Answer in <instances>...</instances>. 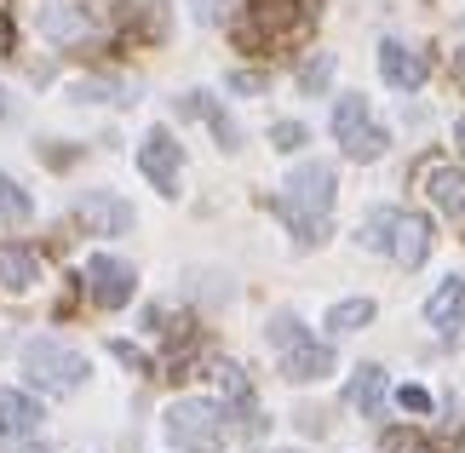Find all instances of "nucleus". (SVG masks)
I'll use <instances>...</instances> for the list:
<instances>
[{"instance_id":"nucleus-32","label":"nucleus","mask_w":465,"mask_h":453,"mask_svg":"<svg viewBox=\"0 0 465 453\" xmlns=\"http://www.w3.org/2000/svg\"><path fill=\"white\" fill-rule=\"evenodd\" d=\"M282 453H293V448H282Z\"/></svg>"},{"instance_id":"nucleus-9","label":"nucleus","mask_w":465,"mask_h":453,"mask_svg":"<svg viewBox=\"0 0 465 453\" xmlns=\"http://www.w3.org/2000/svg\"><path fill=\"white\" fill-rule=\"evenodd\" d=\"M46 425V408L29 390H0V442H35Z\"/></svg>"},{"instance_id":"nucleus-19","label":"nucleus","mask_w":465,"mask_h":453,"mask_svg":"<svg viewBox=\"0 0 465 453\" xmlns=\"http://www.w3.org/2000/svg\"><path fill=\"white\" fill-rule=\"evenodd\" d=\"M127 93H133L127 81H75V86H69L75 103H127Z\"/></svg>"},{"instance_id":"nucleus-6","label":"nucleus","mask_w":465,"mask_h":453,"mask_svg":"<svg viewBox=\"0 0 465 453\" xmlns=\"http://www.w3.org/2000/svg\"><path fill=\"white\" fill-rule=\"evenodd\" d=\"M133 293H138L133 264L110 259V252H93V259H86V299H93V304L121 310V304H133Z\"/></svg>"},{"instance_id":"nucleus-15","label":"nucleus","mask_w":465,"mask_h":453,"mask_svg":"<svg viewBox=\"0 0 465 453\" xmlns=\"http://www.w3.org/2000/svg\"><path fill=\"white\" fill-rule=\"evenodd\" d=\"M425 195H431L449 219H465V172L460 167H431L425 172Z\"/></svg>"},{"instance_id":"nucleus-10","label":"nucleus","mask_w":465,"mask_h":453,"mask_svg":"<svg viewBox=\"0 0 465 453\" xmlns=\"http://www.w3.org/2000/svg\"><path fill=\"white\" fill-rule=\"evenodd\" d=\"M385 252H391L402 270H420L425 252H431V219H420V212H397V219H391V241H385Z\"/></svg>"},{"instance_id":"nucleus-22","label":"nucleus","mask_w":465,"mask_h":453,"mask_svg":"<svg viewBox=\"0 0 465 453\" xmlns=\"http://www.w3.org/2000/svg\"><path fill=\"white\" fill-rule=\"evenodd\" d=\"M264 339H271L276 350H288V344L305 339V321H299L293 310H276V316H271V328H264Z\"/></svg>"},{"instance_id":"nucleus-30","label":"nucleus","mask_w":465,"mask_h":453,"mask_svg":"<svg viewBox=\"0 0 465 453\" xmlns=\"http://www.w3.org/2000/svg\"><path fill=\"white\" fill-rule=\"evenodd\" d=\"M12 115H17V103H12L6 93H0V121H12Z\"/></svg>"},{"instance_id":"nucleus-25","label":"nucleus","mask_w":465,"mask_h":453,"mask_svg":"<svg viewBox=\"0 0 465 453\" xmlns=\"http://www.w3.org/2000/svg\"><path fill=\"white\" fill-rule=\"evenodd\" d=\"M271 143H276L282 155H293V150H305V143H311V133H305L299 121H276V126H271Z\"/></svg>"},{"instance_id":"nucleus-11","label":"nucleus","mask_w":465,"mask_h":453,"mask_svg":"<svg viewBox=\"0 0 465 453\" xmlns=\"http://www.w3.org/2000/svg\"><path fill=\"white\" fill-rule=\"evenodd\" d=\"M328 373H333V350L316 344L311 333L282 350V379H288V385H316V379H328Z\"/></svg>"},{"instance_id":"nucleus-5","label":"nucleus","mask_w":465,"mask_h":453,"mask_svg":"<svg viewBox=\"0 0 465 453\" xmlns=\"http://www.w3.org/2000/svg\"><path fill=\"white\" fill-rule=\"evenodd\" d=\"M138 172H144L161 195L184 190V150H178V138L167 133V126H155V133L138 143Z\"/></svg>"},{"instance_id":"nucleus-14","label":"nucleus","mask_w":465,"mask_h":453,"mask_svg":"<svg viewBox=\"0 0 465 453\" xmlns=\"http://www.w3.org/2000/svg\"><path fill=\"white\" fill-rule=\"evenodd\" d=\"M41 34L52 46H75V41H86V34H93V17H86L81 6H41Z\"/></svg>"},{"instance_id":"nucleus-1","label":"nucleus","mask_w":465,"mask_h":453,"mask_svg":"<svg viewBox=\"0 0 465 453\" xmlns=\"http://www.w3.org/2000/svg\"><path fill=\"white\" fill-rule=\"evenodd\" d=\"M333 195H339V178L328 161H305V167L288 172L282 184V219L299 235V247H322L328 241V212H333Z\"/></svg>"},{"instance_id":"nucleus-23","label":"nucleus","mask_w":465,"mask_h":453,"mask_svg":"<svg viewBox=\"0 0 465 453\" xmlns=\"http://www.w3.org/2000/svg\"><path fill=\"white\" fill-rule=\"evenodd\" d=\"M391 219H397V207H373L362 219V247H385L391 241Z\"/></svg>"},{"instance_id":"nucleus-18","label":"nucleus","mask_w":465,"mask_h":453,"mask_svg":"<svg viewBox=\"0 0 465 453\" xmlns=\"http://www.w3.org/2000/svg\"><path fill=\"white\" fill-rule=\"evenodd\" d=\"M213 385L224 390V402L236 408V413H247V408H253V385H247V373L236 368V361H219V368H213Z\"/></svg>"},{"instance_id":"nucleus-20","label":"nucleus","mask_w":465,"mask_h":453,"mask_svg":"<svg viewBox=\"0 0 465 453\" xmlns=\"http://www.w3.org/2000/svg\"><path fill=\"white\" fill-rule=\"evenodd\" d=\"M373 321V299H345V304H333L328 310V328L333 333H356V328H368Z\"/></svg>"},{"instance_id":"nucleus-12","label":"nucleus","mask_w":465,"mask_h":453,"mask_svg":"<svg viewBox=\"0 0 465 453\" xmlns=\"http://www.w3.org/2000/svg\"><path fill=\"white\" fill-rule=\"evenodd\" d=\"M425 321H431V333L454 339L465 328V276H442L437 293L425 299Z\"/></svg>"},{"instance_id":"nucleus-27","label":"nucleus","mask_w":465,"mask_h":453,"mask_svg":"<svg viewBox=\"0 0 465 453\" xmlns=\"http://www.w3.org/2000/svg\"><path fill=\"white\" fill-rule=\"evenodd\" d=\"M190 12H195V24H219L230 12V0H190Z\"/></svg>"},{"instance_id":"nucleus-26","label":"nucleus","mask_w":465,"mask_h":453,"mask_svg":"<svg viewBox=\"0 0 465 453\" xmlns=\"http://www.w3.org/2000/svg\"><path fill=\"white\" fill-rule=\"evenodd\" d=\"M397 402H402L408 413H431V390H420V385H402V390H397Z\"/></svg>"},{"instance_id":"nucleus-29","label":"nucleus","mask_w":465,"mask_h":453,"mask_svg":"<svg viewBox=\"0 0 465 453\" xmlns=\"http://www.w3.org/2000/svg\"><path fill=\"white\" fill-rule=\"evenodd\" d=\"M230 86H236V93H264V75H247V69H236V75H230Z\"/></svg>"},{"instance_id":"nucleus-7","label":"nucleus","mask_w":465,"mask_h":453,"mask_svg":"<svg viewBox=\"0 0 465 453\" xmlns=\"http://www.w3.org/2000/svg\"><path fill=\"white\" fill-rule=\"evenodd\" d=\"M75 219L93 230V235H127L138 212L121 202V195H110V190H86L81 202H75Z\"/></svg>"},{"instance_id":"nucleus-2","label":"nucleus","mask_w":465,"mask_h":453,"mask_svg":"<svg viewBox=\"0 0 465 453\" xmlns=\"http://www.w3.org/2000/svg\"><path fill=\"white\" fill-rule=\"evenodd\" d=\"M17 373H24L35 390H52V396H69V390H81L86 379H93L86 356L81 350H64L58 339H29L24 356H17Z\"/></svg>"},{"instance_id":"nucleus-16","label":"nucleus","mask_w":465,"mask_h":453,"mask_svg":"<svg viewBox=\"0 0 465 453\" xmlns=\"http://www.w3.org/2000/svg\"><path fill=\"white\" fill-rule=\"evenodd\" d=\"M345 402H351L356 413H368V419H380V408H385V368H373V361H368V368H356Z\"/></svg>"},{"instance_id":"nucleus-4","label":"nucleus","mask_w":465,"mask_h":453,"mask_svg":"<svg viewBox=\"0 0 465 453\" xmlns=\"http://www.w3.org/2000/svg\"><path fill=\"white\" fill-rule=\"evenodd\" d=\"M333 138H339V150H345L351 161H380L391 150V133L373 121L362 93H345V98L333 103Z\"/></svg>"},{"instance_id":"nucleus-24","label":"nucleus","mask_w":465,"mask_h":453,"mask_svg":"<svg viewBox=\"0 0 465 453\" xmlns=\"http://www.w3.org/2000/svg\"><path fill=\"white\" fill-rule=\"evenodd\" d=\"M328 75H333V52H316V58L305 64V75H299V86L316 98V93H328Z\"/></svg>"},{"instance_id":"nucleus-13","label":"nucleus","mask_w":465,"mask_h":453,"mask_svg":"<svg viewBox=\"0 0 465 453\" xmlns=\"http://www.w3.org/2000/svg\"><path fill=\"white\" fill-rule=\"evenodd\" d=\"M41 281V252L24 241H0V287L6 293H29Z\"/></svg>"},{"instance_id":"nucleus-31","label":"nucleus","mask_w":465,"mask_h":453,"mask_svg":"<svg viewBox=\"0 0 465 453\" xmlns=\"http://www.w3.org/2000/svg\"><path fill=\"white\" fill-rule=\"evenodd\" d=\"M454 143H460V155H465V121H460V126H454Z\"/></svg>"},{"instance_id":"nucleus-3","label":"nucleus","mask_w":465,"mask_h":453,"mask_svg":"<svg viewBox=\"0 0 465 453\" xmlns=\"http://www.w3.org/2000/svg\"><path fill=\"white\" fill-rule=\"evenodd\" d=\"M161 430H167V442L178 453H224V408L207 402V396H184V402L167 408V419H161Z\"/></svg>"},{"instance_id":"nucleus-17","label":"nucleus","mask_w":465,"mask_h":453,"mask_svg":"<svg viewBox=\"0 0 465 453\" xmlns=\"http://www.w3.org/2000/svg\"><path fill=\"white\" fill-rule=\"evenodd\" d=\"M184 110H190V115H207L213 138H219V150H242V126L230 121V110H219V103L202 98V93H190V98H184Z\"/></svg>"},{"instance_id":"nucleus-21","label":"nucleus","mask_w":465,"mask_h":453,"mask_svg":"<svg viewBox=\"0 0 465 453\" xmlns=\"http://www.w3.org/2000/svg\"><path fill=\"white\" fill-rule=\"evenodd\" d=\"M29 219H35V202L12 184L6 172H0V224H29Z\"/></svg>"},{"instance_id":"nucleus-8","label":"nucleus","mask_w":465,"mask_h":453,"mask_svg":"<svg viewBox=\"0 0 465 453\" xmlns=\"http://www.w3.org/2000/svg\"><path fill=\"white\" fill-rule=\"evenodd\" d=\"M380 75H385V86H397V93H420V86L431 81V64L408 41H385L380 46Z\"/></svg>"},{"instance_id":"nucleus-28","label":"nucleus","mask_w":465,"mask_h":453,"mask_svg":"<svg viewBox=\"0 0 465 453\" xmlns=\"http://www.w3.org/2000/svg\"><path fill=\"white\" fill-rule=\"evenodd\" d=\"M385 448H391V453H425V442H420V437H408V430H397V437H391Z\"/></svg>"}]
</instances>
